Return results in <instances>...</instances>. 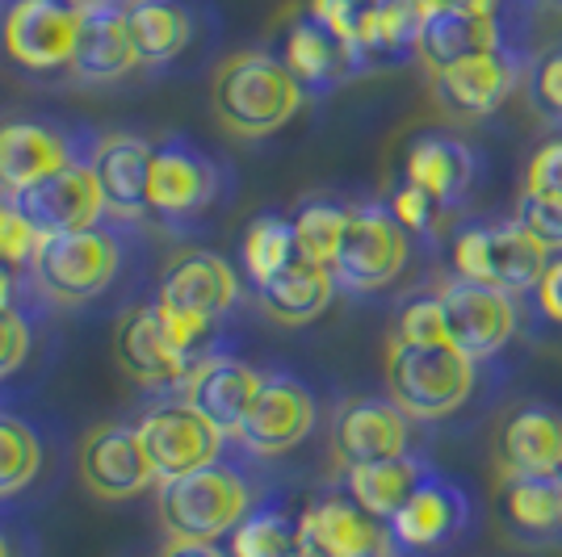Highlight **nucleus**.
<instances>
[{
	"label": "nucleus",
	"mask_w": 562,
	"mask_h": 557,
	"mask_svg": "<svg viewBox=\"0 0 562 557\" xmlns=\"http://www.w3.org/2000/svg\"><path fill=\"white\" fill-rule=\"evenodd\" d=\"M467 515L470 508L462 487H453L449 478L428 474L416 487V495L391 515V536H395L398 549H416V554L420 549H437V545H446V541L462 533Z\"/></svg>",
	"instance_id": "obj_21"
},
{
	"label": "nucleus",
	"mask_w": 562,
	"mask_h": 557,
	"mask_svg": "<svg viewBox=\"0 0 562 557\" xmlns=\"http://www.w3.org/2000/svg\"><path fill=\"white\" fill-rule=\"evenodd\" d=\"M4 55L25 71L71 68L80 43V13L59 0H13L0 22Z\"/></svg>",
	"instance_id": "obj_9"
},
{
	"label": "nucleus",
	"mask_w": 562,
	"mask_h": 557,
	"mask_svg": "<svg viewBox=\"0 0 562 557\" xmlns=\"http://www.w3.org/2000/svg\"><path fill=\"white\" fill-rule=\"evenodd\" d=\"M218 193V172L214 163L193 151L189 143L168 139L156 147L151 156V172H147V206L160 218H189L202 206H211Z\"/></svg>",
	"instance_id": "obj_19"
},
{
	"label": "nucleus",
	"mask_w": 562,
	"mask_h": 557,
	"mask_svg": "<svg viewBox=\"0 0 562 557\" xmlns=\"http://www.w3.org/2000/svg\"><path fill=\"white\" fill-rule=\"evenodd\" d=\"M114 361L139 386H177L193 370V352L172 336L165 310L143 303L122 310L114 323Z\"/></svg>",
	"instance_id": "obj_11"
},
{
	"label": "nucleus",
	"mask_w": 562,
	"mask_h": 557,
	"mask_svg": "<svg viewBox=\"0 0 562 557\" xmlns=\"http://www.w3.org/2000/svg\"><path fill=\"white\" fill-rule=\"evenodd\" d=\"M428 474H432V469H428L420 457L403 453V457H386V462L345 469V490H349L352 499L370 511V515L391 524V515L416 495V487H420Z\"/></svg>",
	"instance_id": "obj_30"
},
{
	"label": "nucleus",
	"mask_w": 562,
	"mask_h": 557,
	"mask_svg": "<svg viewBox=\"0 0 562 557\" xmlns=\"http://www.w3.org/2000/svg\"><path fill=\"white\" fill-rule=\"evenodd\" d=\"M80 482L97 499H135L147 487H160V474L139 441V428L97 423L80 441Z\"/></svg>",
	"instance_id": "obj_14"
},
{
	"label": "nucleus",
	"mask_w": 562,
	"mask_h": 557,
	"mask_svg": "<svg viewBox=\"0 0 562 557\" xmlns=\"http://www.w3.org/2000/svg\"><path fill=\"white\" fill-rule=\"evenodd\" d=\"M160 557H223V554L214 549V541H177V536H168Z\"/></svg>",
	"instance_id": "obj_44"
},
{
	"label": "nucleus",
	"mask_w": 562,
	"mask_h": 557,
	"mask_svg": "<svg viewBox=\"0 0 562 557\" xmlns=\"http://www.w3.org/2000/svg\"><path fill=\"white\" fill-rule=\"evenodd\" d=\"M357 4H366V9H382V4H391V0H357Z\"/></svg>",
	"instance_id": "obj_48"
},
{
	"label": "nucleus",
	"mask_w": 562,
	"mask_h": 557,
	"mask_svg": "<svg viewBox=\"0 0 562 557\" xmlns=\"http://www.w3.org/2000/svg\"><path fill=\"white\" fill-rule=\"evenodd\" d=\"M533 197H562V139L541 143L525 163V189Z\"/></svg>",
	"instance_id": "obj_39"
},
{
	"label": "nucleus",
	"mask_w": 562,
	"mask_h": 557,
	"mask_svg": "<svg viewBox=\"0 0 562 557\" xmlns=\"http://www.w3.org/2000/svg\"><path fill=\"white\" fill-rule=\"evenodd\" d=\"M391 344H449L446 336V310L441 298H412L395 315V331H391Z\"/></svg>",
	"instance_id": "obj_37"
},
{
	"label": "nucleus",
	"mask_w": 562,
	"mask_h": 557,
	"mask_svg": "<svg viewBox=\"0 0 562 557\" xmlns=\"http://www.w3.org/2000/svg\"><path fill=\"white\" fill-rule=\"evenodd\" d=\"M13 206L30 218V227L43 235H68V231H89L101 223L105 214V189L97 181L93 163L71 160L68 168H59L55 177L30 185L25 193L13 197Z\"/></svg>",
	"instance_id": "obj_12"
},
{
	"label": "nucleus",
	"mask_w": 562,
	"mask_h": 557,
	"mask_svg": "<svg viewBox=\"0 0 562 557\" xmlns=\"http://www.w3.org/2000/svg\"><path fill=\"white\" fill-rule=\"evenodd\" d=\"M235 298H239V277L223 255L177 252L160 273L156 306L165 310L172 336L189 352H198L214 331V323L235 306Z\"/></svg>",
	"instance_id": "obj_3"
},
{
	"label": "nucleus",
	"mask_w": 562,
	"mask_h": 557,
	"mask_svg": "<svg viewBox=\"0 0 562 557\" xmlns=\"http://www.w3.org/2000/svg\"><path fill=\"white\" fill-rule=\"evenodd\" d=\"M495 508L520 541H554L562 536V474H504Z\"/></svg>",
	"instance_id": "obj_25"
},
{
	"label": "nucleus",
	"mask_w": 562,
	"mask_h": 557,
	"mask_svg": "<svg viewBox=\"0 0 562 557\" xmlns=\"http://www.w3.org/2000/svg\"><path fill=\"white\" fill-rule=\"evenodd\" d=\"M407 255H412V239L395 218V209L352 206L331 273H336V285H345L352 294H374L398 281V273L407 269Z\"/></svg>",
	"instance_id": "obj_6"
},
{
	"label": "nucleus",
	"mask_w": 562,
	"mask_h": 557,
	"mask_svg": "<svg viewBox=\"0 0 562 557\" xmlns=\"http://www.w3.org/2000/svg\"><path fill=\"white\" fill-rule=\"evenodd\" d=\"M25 352H30V327L9 306V310H0V377H9V373L18 370L25 361Z\"/></svg>",
	"instance_id": "obj_41"
},
{
	"label": "nucleus",
	"mask_w": 562,
	"mask_h": 557,
	"mask_svg": "<svg viewBox=\"0 0 562 557\" xmlns=\"http://www.w3.org/2000/svg\"><path fill=\"white\" fill-rule=\"evenodd\" d=\"M391 209H395V218L407 227V231H437L441 227V218H446L449 209L441 206V202H432L424 189L407 185L403 181V189H398L395 197H391Z\"/></svg>",
	"instance_id": "obj_40"
},
{
	"label": "nucleus",
	"mask_w": 562,
	"mask_h": 557,
	"mask_svg": "<svg viewBox=\"0 0 562 557\" xmlns=\"http://www.w3.org/2000/svg\"><path fill=\"white\" fill-rule=\"evenodd\" d=\"M0 557H9V541L4 536H0Z\"/></svg>",
	"instance_id": "obj_49"
},
{
	"label": "nucleus",
	"mask_w": 562,
	"mask_h": 557,
	"mask_svg": "<svg viewBox=\"0 0 562 557\" xmlns=\"http://www.w3.org/2000/svg\"><path fill=\"white\" fill-rule=\"evenodd\" d=\"M290 260H299L294 223H285L278 214L257 218V223L248 227V235H244V264H248V277L260 285V281L278 277Z\"/></svg>",
	"instance_id": "obj_32"
},
{
	"label": "nucleus",
	"mask_w": 562,
	"mask_h": 557,
	"mask_svg": "<svg viewBox=\"0 0 562 557\" xmlns=\"http://www.w3.org/2000/svg\"><path fill=\"white\" fill-rule=\"evenodd\" d=\"M76 160L71 143L43 122H0V189L9 197L55 177Z\"/></svg>",
	"instance_id": "obj_22"
},
{
	"label": "nucleus",
	"mask_w": 562,
	"mask_h": 557,
	"mask_svg": "<svg viewBox=\"0 0 562 557\" xmlns=\"http://www.w3.org/2000/svg\"><path fill=\"white\" fill-rule=\"evenodd\" d=\"M516 223L533 235L538 243H546L550 252H562V197L520 193V202H516Z\"/></svg>",
	"instance_id": "obj_38"
},
{
	"label": "nucleus",
	"mask_w": 562,
	"mask_h": 557,
	"mask_svg": "<svg viewBox=\"0 0 562 557\" xmlns=\"http://www.w3.org/2000/svg\"><path fill=\"white\" fill-rule=\"evenodd\" d=\"M407 453V416L391 398H349L331 416V457L352 465L386 462Z\"/></svg>",
	"instance_id": "obj_17"
},
{
	"label": "nucleus",
	"mask_w": 562,
	"mask_h": 557,
	"mask_svg": "<svg viewBox=\"0 0 562 557\" xmlns=\"http://www.w3.org/2000/svg\"><path fill=\"white\" fill-rule=\"evenodd\" d=\"M135 428H139V441L147 448L151 465H156L160 482L193 474L202 465H214L218 462V448H223V432L206 416H198L186 398L151 407L147 416H139Z\"/></svg>",
	"instance_id": "obj_13"
},
{
	"label": "nucleus",
	"mask_w": 562,
	"mask_h": 557,
	"mask_svg": "<svg viewBox=\"0 0 562 557\" xmlns=\"http://www.w3.org/2000/svg\"><path fill=\"white\" fill-rule=\"evenodd\" d=\"M306 89L269 50H235L211 76V110L235 139H265L303 110Z\"/></svg>",
	"instance_id": "obj_1"
},
{
	"label": "nucleus",
	"mask_w": 562,
	"mask_h": 557,
	"mask_svg": "<svg viewBox=\"0 0 562 557\" xmlns=\"http://www.w3.org/2000/svg\"><path fill=\"white\" fill-rule=\"evenodd\" d=\"M533 294H538L541 315H546L550 323H562V255H554V260L546 264V273H541Z\"/></svg>",
	"instance_id": "obj_42"
},
{
	"label": "nucleus",
	"mask_w": 562,
	"mask_h": 557,
	"mask_svg": "<svg viewBox=\"0 0 562 557\" xmlns=\"http://www.w3.org/2000/svg\"><path fill=\"white\" fill-rule=\"evenodd\" d=\"M252 508V487L232 465L214 462L181 478H165L156 490V511L177 541H218Z\"/></svg>",
	"instance_id": "obj_2"
},
{
	"label": "nucleus",
	"mask_w": 562,
	"mask_h": 557,
	"mask_svg": "<svg viewBox=\"0 0 562 557\" xmlns=\"http://www.w3.org/2000/svg\"><path fill=\"white\" fill-rule=\"evenodd\" d=\"M151 156L156 147L139 135H126V130H114L97 143L93 151V172L101 189H105V206L110 214L135 223L147 214V172H151Z\"/></svg>",
	"instance_id": "obj_23"
},
{
	"label": "nucleus",
	"mask_w": 562,
	"mask_h": 557,
	"mask_svg": "<svg viewBox=\"0 0 562 557\" xmlns=\"http://www.w3.org/2000/svg\"><path fill=\"white\" fill-rule=\"evenodd\" d=\"M181 386H186V402L198 416L211 419L223 436H235L265 386V373L232 356H211V361H198Z\"/></svg>",
	"instance_id": "obj_20"
},
{
	"label": "nucleus",
	"mask_w": 562,
	"mask_h": 557,
	"mask_svg": "<svg viewBox=\"0 0 562 557\" xmlns=\"http://www.w3.org/2000/svg\"><path fill=\"white\" fill-rule=\"evenodd\" d=\"M495 474H562V411L520 402L495 428Z\"/></svg>",
	"instance_id": "obj_18"
},
{
	"label": "nucleus",
	"mask_w": 562,
	"mask_h": 557,
	"mask_svg": "<svg viewBox=\"0 0 562 557\" xmlns=\"http://www.w3.org/2000/svg\"><path fill=\"white\" fill-rule=\"evenodd\" d=\"M492 50H499L495 13H432L424 18L416 34V59L428 76L479 59V55H492Z\"/></svg>",
	"instance_id": "obj_26"
},
{
	"label": "nucleus",
	"mask_w": 562,
	"mask_h": 557,
	"mask_svg": "<svg viewBox=\"0 0 562 557\" xmlns=\"http://www.w3.org/2000/svg\"><path fill=\"white\" fill-rule=\"evenodd\" d=\"M299 549L306 557H395L391 524L345 495H324L299 520Z\"/></svg>",
	"instance_id": "obj_10"
},
{
	"label": "nucleus",
	"mask_w": 562,
	"mask_h": 557,
	"mask_svg": "<svg viewBox=\"0 0 562 557\" xmlns=\"http://www.w3.org/2000/svg\"><path fill=\"white\" fill-rule=\"evenodd\" d=\"M257 298L265 306L269 319H278L285 327H303L315 323L336 298V273L328 264H315V260H290L278 277L260 281Z\"/></svg>",
	"instance_id": "obj_27"
},
{
	"label": "nucleus",
	"mask_w": 562,
	"mask_h": 557,
	"mask_svg": "<svg viewBox=\"0 0 562 557\" xmlns=\"http://www.w3.org/2000/svg\"><path fill=\"white\" fill-rule=\"evenodd\" d=\"M299 549V524L281 511H248L232 528V557H290Z\"/></svg>",
	"instance_id": "obj_35"
},
{
	"label": "nucleus",
	"mask_w": 562,
	"mask_h": 557,
	"mask_svg": "<svg viewBox=\"0 0 562 557\" xmlns=\"http://www.w3.org/2000/svg\"><path fill=\"white\" fill-rule=\"evenodd\" d=\"M9 206H13V197H4V189H0V223H4V214H9Z\"/></svg>",
	"instance_id": "obj_47"
},
{
	"label": "nucleus",
	"mask_w": 562,
	"mask_h": 557,
	"mask_svg": "<svg viewBox=\"0 0 562 557\" xmlns=\"http://www.w3.org/2000/svg\"><path fill=\"white\" fill-rule=\"evenodd\" d=\"M525 101L533 117L562 126V43L546 47L541 55H533V64L525 68Z\"/></svg>",
	"instance_id": "obj_36"
},
{
	"label": "nucleus",
	"mask_w": 562,
	"mask_h": 557,
	"mask_svg": "<svg viewBox=\"0 0 562 557\" xmlns=\"http://www.w3.org/2000/svg\"><path fill=\"white\" fill-rule=\"evenodd\" d=\"M281 64L294 71V80L306 93H328L345 76L357 71L352 50L331 34L324 22H315L311 13L285 30V47H281Z\"/></svg>",
	"instance_id": "obj_28"
},
{
	"label": "nucleus",
	"mask_w": 562,
	"mask_h": 557,
	"mask_svg": "<svg viewBox=\"0 0 562 557\" xmlns=\"http://www.w3.org/2000/svg\"><path fill=\"white\" fill-rule=\"evenodd\" d=\"M437 298H441V310H446L449 344L458 352H467L470 361H487L516 336V323H520L516 298L495 289V285L453 277L441 285Z\"/></svg>",
	"instance_id": "obj_8"
},
{
	"label": "nucleus",
	"mask_w": 562,
	"mask_h": 557,
	"mask_svg": "<svg viewBox=\"0 0 562 557\" xmlns=\"http://www.w3.org/2000/svg\"><path fill=\"white\" fill-rule=\"evenodd\" d=\"M34 277L50 303L80 306L97 298L117 273V243L97 227L68 235H47L30 260Z\"/></svg>",
	"instance_id": "obj_7"
},
{
	"label": "nucleus",
	"mask_w": 562,
	"mask_h": 557,
	"mask_svg": "<svg viewBox=\"0 0 562 557\" xmlns=\"http://www.w3.org/2000/svg\"><path fill=\"white\" fill-rule=\"evenodd\" d=\"M403 181L424 189L432 202H441L446 209H453L467 197L470 181H474V156L449 135H424V139L407 147Z\"/></svg>",
	"instance_id": "obj_29"
},
{
	"label": "nucleus",
	"mask_w": 562,
	"mask_h": 557,
	"mask_svg": "<svg viewBox=\"0 0 562 557\" xmlns=\"http://www.w3.org/2000/svg\"><path fill=\"white\" fill-rule=\"evenodd\" d=\"M126 9V30L139 64H168L181 55L189 43V13L177 0H122Z\"/></svg>",
	"instance_id": "obj_31"
},
{
	"label": "nucleus",
	"mask_w": 562,
	"mask_h": 557,
	"mask_svg": "<svg viewBox=\"0 0 562 557\" xmlns=\"http://www.w3.org/2000/svg\"><path fill=\"white\" fill-rule=\"evenodd\" d=\"M550 260L554 252L538 243L516 218L499 227H467L453 239V273L479 285H495L513 298L525 289H538Z\"/></svg>",
	"instance_id": "obj_5"
},
{
	"label": "nucleus",
	"mask_w": 562,
	"mask_h": 557,
	"mask_svg": "<svg viewBox=\"0 0 562 557\" xmlns=\"http://www.w3.org/2000/svg\"><path fill=\"white\" fill-rule=\"evenodd\" d=\"M18 298V277H13V264L0 260V310H9Z\"/></svg>",
	"instance_id": "obj_45"
},
{
	"label": "nucleus",
	"mask_w": 562,
	"mask_h": 557,
	"mask_svg": "<svg viewBox=\"0 0 562 557\" xmlns=\"http://www.w3.org/2000/svg\"><path fill=\"white\" fill-rule=\"evenodd\" d=\"M416 13L432 18V13H495V0H407Z\"/></svg>",
	"instance_id": "obj_43"
},
{
	"label": "nucleus",
	"mask_w": 562,
	"mask_h": 557,
	"mask_svg": "<svg viewBox=\"0 0 562 557\" xmlns=\"http://www.w3.org/2000/svg\"><path fill=\"white\" fill-rule=\"evenodd\" d=\"M131 68H139V55L126 30V9L117 0H105L89 13H80V43H76L71 71L89 84H110Z\"/></svg>",
	"instance_id": "obj_24"
},
{
	"label": "nucleus",
	"mask_w": 562,
	"mask_h": 557,
	"mask_svg": "<svg viewBox=\"0 0 562 557\" xmlns=\"http://www.w3.org/2000/svg\"><path fill=\"white\" fill-rule=\"evenodd\" d=\"M290 557H306V554H303V549H294V554H290Z\"/></svg>",
	"instance_id": "obj_51"
},
{
	"label": "nucleus",
	"mask_w": 562,
	"mask_h": 557,
	"mask_svg": "<svg viewBox=\"0 0 562 557\" xmlns=\"http://www.w3.org/2000/svg\"><path fill=\"white\" fill-rule=\"evenodd\" d=\"M546 4H554V9H562V0H546Z\"/></svg>",
	"instance_id": "obj_50"
},
{
	"label": "nucleus",
	"mask_w": 562,
	"mask_h": 557,
	"mask_svg": "<svg viewBox=\"0 0 562 557\" xmlns=\"http://www.w3.org/2000/svg\"><path fill=\"white\" fill-rule=\"evenodd\" d=\"M311 428H315V398L306 395L303 382H294L285 373H265V386H260L252 411L239 423L235 441L257 457H281V453L299 448L311 436Z\"/></svg>",
	"instance_id": "obj_15"
},
{
	"label": "nucleus",
	"mask_w": 562,
	"mask_h": 557,
	"mask_svg": "<svg viewBox=\"0 0 562 557\" xmlns=\"http://www.w3.org/2000/svg\"><path fill=\"white\" fill-rule=\"evenodd\" d=\"M290 223H294L299 255L331 269V260L340 252V239H345V227H349V209L331 206V202H306Z\"/></svg>",
	"instance_id": "obj_33"
},
{
	"label": "nucleus",
	"mask_w": 562,
	"mask_h": 557,
	"mask_svg": "<svg viewBox=\"0 0 562 557\" xmlns=\"http://www.w3.org/2000/svg\"><path fill=\"white\" fill-rule=\"evenodd\" d=\"M386 390L407 419H446L474 390V361L453 344H386Z\"/></svg>",
	"instance_id": "obj_4"
},
{
	"label": "nucleus",
	"mask_w": 562,
	"mask_h": 557,
	"mask_svg": "<svg viewBox=\"0 0 562 557\" xmlns=\"http://www.w3.org/2000/svg\"><path fill=\"white\" fill-rule=\"evenodd\" d=\"M59 4H68V9H76V13H89V9L105 4V0H59Z\"/></svg>",
	"instance_id": "obj_46"
},
{
	"label": "nucleus",
	"mask_w": 562,
	"mask_h": 557,
	"mask_svg": "<svg viewBox=\"0 0 562 557\" xmlns=\"http://www.w3.org/2000/svg\"><path fill=\"white\" fill-rule=\"evenodd\" d=\"M43 469V444L22 419L0 411V499L25 490Z\"/></svg>",
	"instance_id": "obj_34"
},
{
	"label": "nucleus",
	"mask_w": 562,
	"mask_h": 557,
	"mask_svg": "<svg viewBox=\"0 0 562 557\" xmlns=\"http://www.w3.org/2000/svg\"><path fill=\"white\" fill-rule=\"evenodd\" d=\"M525 80V68L520 59L508 55L499 47L492 55H479V59H467V64H453V68L428 76L432 84V101L441 105V114L453 117V122H483L492 117L513 89Z\"/></svg>",
	"instance_id": "obj_16"
}]
</instances>
